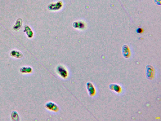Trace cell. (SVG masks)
<instances>
[{"mask_svg": "<svg viewBox=\"0 0 161 121\" xmlns=\"http://www.w3.org/2000/svg\"><path fill=\"white\" fill-rule=\"evenodd\" d=\"M20 70L21 73L24 74H30L32 72V68L29 66L23 67L21 68Z\"/></svg>", "mask_w": 161, "mask_h": 121, "instance_id": "obj_7", "label": "cell"}, {"mask_svg": "<svg viewBox=\"0 0 161 121\" xmlns=\"http://www.w3.org/2000/svg\"><path fill=\"white\" fill-rule=\"evenodd\" d=\"M113 86H111V89H113L115 90V91L119 92V91L120 90V87L119 86L117 85H114V84H113Z\"/></svg>", "mask_w": 161, "mask_h": 121, "instance_id": "obj_10", "label": "cell"}, {"mask_svg": "<svg viewBox=\"0 0 161 121\" xmlns=\"http://www.w3.org/2000/svg\"><path fill=\"white\" fill-rule=\"evenodd\" d=\"M23 24V20L21 18H19L16 20L15 24L13 27V29L15 31H18L21 28Z\"/></svg>", "mask_w": 161, "mask_h": 121, "instance_id": "obj_5", "label": "cell"}, {"mask_svg": "<svg viewBox=\"0 0 161 121\" xmlns=\"http://www.w3.org/2000/svg\"><path fill=\"white\" fill-rule=\"evenodd\" d=\"M146 74L147 78L151 80L153 78L154 70L152 66L148 65L146 67Z\"/></svg>", "mask_w": 161, "mask_h": 121, "instance_id": "obj_3", "label": "cell"}, {"mask_svg": "<svg viewBox=\"0 0 161 121\" xmlns=\"http://www.w3.org/2000/svg\"><path fill=\"white\" fill-rule=\"evenodd\" d=\"M86 87L89 95L91 96L94 95L95 90L93 84L91 82H88L86 84Z\"/></svg>", "mask_w": 161, "mask_h": 121, "instance_id": "obj_4", "label": "cell"}, {"mask_svg": "<svg viewBox=\"0 0 161 121\" xmlns=\"http://www.w3.org/2000/svg\"><path fill=\"white\" fill-rule=\"evenodd\" d=\"M46 108L49 111L54 112L58 111L59 108L55 103L52 102H49L46 103L45 105Z\"/></svg>", "mask_w": 161, "mask_h": 121, "instance_id": "obj_2", "label": "cell"}, {"mask_svg": "<svg viewBox=\"0 0 161 121\" xmlns=\"http://www.w3.org/2000/svg\"><path fill=\"white\" fill-rule=\"evenodd\" d=\"M138 30H138V33H142L143 30L142 29L139 28Z\"/></svg>", "mask_w": 161, "mask_h": 121, "instance_id": "obj_11", "label": "cell"}, {"mask_svg": "<svg viewBox=\"0 0 161 121\" xmlns=\"http://www.w3.org/2000/svg\"><path fill=\"white\" fill-rule=\"evenodd\" d=\"M57 72L59 76L62 79H66L68 76V69L64 66L62 65L58 66L56 68Z\"/></svg>", "mask_w": 161, "mask_h": 121, "instance_id": "obj_1", "label": "cell"}, {"mask_svg": "<svg viewBox=\"0 0 161 121\" xmlns=\"http://www.w3.org/2000/svg\"><path fill=\"white\" fill-rule=\"evenodd\" d=\"M11 118L13 121H19V117L18 113L15 111H13L11 113Z\"/></svg>", "mask_w": 161, "mask_h": 121, "instance_id": "obj_8", "label": "cell"}, {"mask_svg": "<svg viewBox=\"0 0 161 121\" xmlns=\"http://www.w3.org/2000/svg\"><path fill=\"white\" fill-rule=\"evenodd\" d=\"M123 51V55L125 57H126V58H127V57H129L130 52L129 49H128V48H126L124 49Z\"/></svg>", "mask_w": 161, "mask_h": 121, "instance_id": "obj_9", "label": "cell"}, {"mask_svg": "<svg viewBox=\"0 0 161 121\" xmlns=\"http://www.w3.org/2000/svg\"><path fill=\"white\" fill-rule=\"evenodd\" d=\"M10 55L12 57L17 58H21L23 57V55L22 53L17 50H14L11 51Z\"/></svg>", "mask_w": 161, "mask_h": 121, "instance_id": "obj_6", "label": "cell"}]
</instances>
